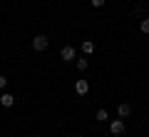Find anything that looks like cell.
Here are the masks:
<instances>
[{"label":"cell","instance_id":"cell-1","mask_svg":"<svg viewBox=\"0 0 149 137\" xmlns=\"http://www.w3.org/2000/svg\"><path fill=\"white\" fill-rule=\"evenodd\" d=\"M47 45H50V40L45 35H35L32 37V42H30V48L35 50V53H42V50H47Z\"/></svg>","mask_w":149,"mask_h":137},{"label":"cell","instance_id":"cell-2","mask_svg":"<svg viewBox=\"0 0 149 137\" xmlns=\"http://www.w3.org/2000/svg\"><path fill=\"white\" fill-rule=\"evenodd\" d=\"M124 130H127V125H124V120L119 117V120H112L109 122V132L114 137H119V135H124Z\"/></svg>","mask_w":149,"mask_h":137},{"label":"cell","instance_id":"cell-3","mask_svg":"<svg viewBox=\"0 0 149 137\" xmlns=\"http://www.w3.org/2000/svg\"><path fill=\"white\" fill-rule=\"evenodd\" d=\"M60 58H62L65 63H72V60H74V48H72V45H65V48L60 50Z\"/></svg>","mask_w":149,"mask_h":137},{"label":"cell","instance_id":"cell-4","mask_svg":"<svg viewBox=\"0 0 149 137\" xmlns=\"http://www.w3.org/2000/svg\"><path fill=\"white\" fill-rule=\"evenodd\" d=\"M74 92H77V95H87V92H90V82H87V80H77V82H74Z\"/></svg>","mask_w":149,"mask_h":137},{"label":"cell","instance_id":"cell-5","mask_svg":"<svg viewBox=\"0 0 149 137\" xmlns=\"http://www.w3.org/2000/svg\"><path fill=\"white\" fill-rule=\"evenodd\" d=\"M0 105H3V107H13V105H15V95L3 92V95H0Z\"/></svg>","mask_w":149,"mask_h":137},{"label":"cell","instance_id":"cell-6","mask_svg":"<svg viewBox=\"0 0 149 137\" xmlns=\"http://www.w3.org/2000/svg\"><path fill=\"white\" fill-rule=\"evenodd\" d=\"M117 115L122 117V120H124V117H129V115H132V105H129V102H122V105L117 107Z\"/></svg>","mask_w":149,"mask_h":137},{"label":"cell","instance_id":"cell-7","mask_svg":"<svg viewBox=\"0 0 149 137\" xmlns=\"http://www.w3.org/2000/svg\"><path fill=\"white\" fill-rule=\"evenodd\" d=\"M82 53H85V55H92V53H95V42H92V40H85V42H82Z\"/></svg>","mask_w":149,"mask_h":137},{"label":"cell","instance_id":"cell-8","mask_svg":"<svg viewBox=\"0 0 149 137\" xmlns=\"http://www.w3.org/2000/svg\"><path fill=\"white\" fill-rule=\"evenodd\" d=\"M74 65H77V70H80V72H85V70L90 67V63H87L85 58H80V60H77V63H74Z\"/></svg>","mask_w":149,"mask_h":137},{"label":"cell","instance_id":"cell-9","mask_svg":"<svg viewBox=\"0 0 149 137\" xmlns=\"http://www.w3.org/2000/svg\"><path fill=\"white\" fill-rule=\"evenodd\" d=\"M97 120H100V122L109 120V112H107V110H97Z\"/></svg>","mask_w":149,"mask_h":137},{"label":"cell","instance_id":"cell-10","mask_svg":"<svg viewBox=\"0 0 149 137\" xmlns=\"http://www.w3.org/2000/svg\"><path fill=\"white\" fill-rule=\"evenodd\" d=\"M139 30H142L144 35H149V18H147V20H142V22H139Z\"/></svg>","mask_w":149,"mask_h":137},{"label":"cell","instance_id":"cell-11","mask_svg":"<svg viewBox=\"0 0 149 137\" xmlns=\"http://www.w3.org/2000/svg\"><path fill=\"white\" fill-rule=\"evenodd\" d=\"M8 87V77H5V75H0V90H5Z\"/></svg>","mask_w":149,"mask_h":137},{"label":"cell","instance_id":"cell-12","mask_svg":"<svg viewBox=\"0 0 149 137\" xmlns=\"http://www.w3.org/2000/svg\"><path fill=\"white\" fill-rule=\"evenodd\" d=\"M90 3H92V8H102L104 5V0H90Z\"/></svg>","mask_w":149,"mask_h":137},{"label":"cell","instance_id":"cell-13","mask_svg":"<svg viewBox=\"0 0 149 137\" xmlns=\"http://www.w3.org/2000/svg\"><path fill=\"white\" fill-rule=\"evenodd\" d=\"M77 137H82V135H77Z\"/></svg>","mask_w":149,"mask_h":137}]
</instances>
